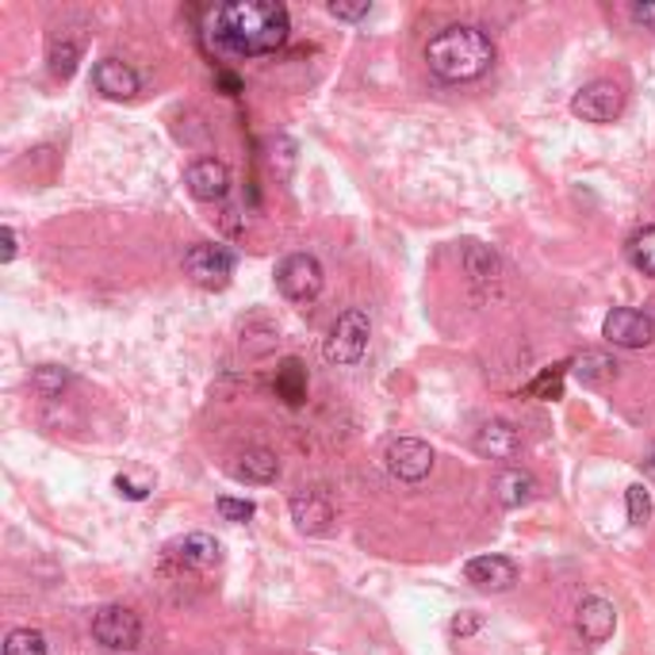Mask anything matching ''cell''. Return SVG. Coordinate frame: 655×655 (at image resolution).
I'll list each match as a JSON object with an SVG mask.
<instances>
[{
  "instance_id": "obj_1",
  "label": "cell",
  "mask_w": 655,
  "mask_h": 655,
  "mask_svg": "<svg viewBox=\"0 0 655 655\" xmlns=\"http://www.w3.org/2000/svg\"><path fill=\"white\" fill-rule=\"evenodd\" d=\"M203 42L227 58H265L288 42L291 20L284 4L273 0H230L203 16Z\"/></svg>"
},
{
  "instance_id": "obj_2",
  "label": "cell",
  "mask_w": 655,
  "mask_h": 655,
  "mask_svg": "<svg viewBox=\"0 0 655 655\" xmlns=\"http://www.w3.org/2000/svg\"><path fill=\"white\" fill-rule=\"evenodd\" d=\"M491 62H494V42L471 24H453L426 42L429 73L449 85L476 81V77H483L491 70Z\"/></svg>"
},
{
  "instance_id": "obj_3",
  "label": "cell",
  "mask_w": 655,
  "mask_h": 655,
  "mask_svg": "<svg viewBox=\"0 0 655 655\" xmlns=\"http://www.w3.org/2000/svg\"><path fill=\"white\" fill-rule=\"evenodd\" d=\"M326 273L318 265V257L311 253H288V257L276 265V288H280L284 300L291 303H311L323 291Z\"/></svg>"
},
{
  "instance_id": "obj_4",
  "label": "cell",
  "mask_w": 655,
  "mask_h": 655,
  "mask_svg": "<svg viewBox=\"0 0 655 655\" xmlns=\"http://www.w3.org/2000/svg\"><path fill=\"white\" fill-rule=\"evenodd\" d=\"M368 333H373V326H368V315L364 311H345V315L333 323L330 338H326L323 353L330 364H356L364 356V349H368Z\"/></svg>"
},
{
  "instance_id": "obj_5",
  "label": "cell",
  "mask_w": 655,
  "mask_h": 655,
  "mask_svg": "<svg viewBox=\"0 0 655 655\" xmlns=\"http://www.w3.org/2000/svg\"><path fill=\"white\" fill-rule=\"evenodd\" d=\"M92 640L104 644L108 652H135L142 640V621L127 606H104L92 617Z\"/></svg>"
},
{
  "instance_id": "obj_6",
  "label": "cell",
  "mask_w": 655,
  "mask_h": 655,
  "mask_svg": "<svg viewBox=\"0 0 655 655\" xmlns=\"http://www.w3.org/2000/svg\"><path fill=\"white\" fill-rule=\"evenodd\" d=\"M235 265H238L235 253L215 242H196L192 250L185 253V273L192 276L200 288H227V280L235 276Z\"/></svg>"
},
{
  "instance_id": "obj_7",
  "label": "cell",
  "mask_w": 655,
  "mask_h": 655,
  "mask_svg": "<svg viewBox=\"0 0 655 655\" xmlns=\"http://www.w3.org/2000/svg\"><path fill=\"white\" fill-rule=\"evenodd\" d=\"M571 112L579 115V119H587V123H614L617 115L625 112V89L617 81L599 77V81L582 85V89L575 92Z\"/></svg>"
},
{
  "instance_id": "obj_8",
  "label": "cell",
  "mask_w": 655,
  "mask_h": 655,
  "mask_svg": "<svg viewBox=\"0 0 655 655\" xmlns=\"http://www.w3.org/2000/svg\"><path fill=\"white\" fill-rule=\"evenodd\" d=\"M602 338L617 349H644V345H652V338H655V323L647 311L614 307L606 318H602Z\"/></svg>"
},
{
  "instance_id": "obj_9",
  "label": "cell",
  "mask_w": 655,
  "mask_h": 655,
  "mask_svg": "<svg viewBox=\"0 0 655 655\" xmlns=\"http://www.w3.org/2000/svg\"><path fill=\"white\" fill-rule=\"evenodd\" d=\"M388 471L403 483H421L433 471V449L418 437H399L388 445Z\"/></svg>"
},
{
  "instance_id": "obj_10",
  "label": "cell",
  "mask_w": 655,
  "mask_h": 655,
  "mask_svg": "<svg viewBox=\"0 0 655 655\" xmlns=\"http://www.w3.org/2000/svg\"><path fill=\"white\" fill-rule=\"evenodd\" d=\"M185 185L200 203H215L230 192V169L218 158H196L185 169Z\"/></svg>"
},
{
  "instance_id": "obj_11",
  "label": "cell",
  "mask_w": 655,
  "mask_h": 655,
  "mask_svg": "<svg viewBox=\"0 0 655 655\" xmlns=\"http://www.w3.org/2000/svg\"><path fill=\"white\" fill-rule=\"evenodd\" d=\"M464 579H468L476 591L502 594L518 582V564L509 556H476V559H468V567H464Z\"/></svg>"
},
{
  "instance_id": "obj_12",
  "label": "cell",
  "mask_w": 655,
  "mask_h": 655,
  "mask_svg": "<svg viewBox=\"0 0 655 655\" xmlns=\"http://www.w3.org/2000/svg\"><path fill=\"white\" fill-rule=\"evenodd\" d=\"M291 521L300 533H311V537H323L330 533V521H333V502L326 491H300L291 499Z\"/></svg>"
},
{
  "instance_id": "obj_13",
  "label": "cell",
  "mask_w": 655,
  "mask_h": 655,
  "mask_svg": "<svg viewBox=\"0 0 655 655\" xmlns=\"http://www.w3.org/2000/svg\"><path fill=\"white\" fill-rule=\"evenodd\" d=\"M575 625H579L582 640H591V644H602V640H609V637H614V629H617L614 602L599 599V594H594V599H582L579 609H575Z\"/></svg>"
},
{
  "instance_id": "obj_14",
  "label": "cell",
  "mask_w": 655,
  "mask_h": 655,
  "mask_svg": "<svg viewBox=\"0 0 655 655\" xmlns=\"http://www.w3.org/2000/svg\"><path fill=\"white\" fill-rule=\"evenodd\" d=\"M92 85L108 100H130L138 92V73L119 58H104V62L92 65Z\"/></svg>"
},
{
  "instance_id": "obj_15",
  "label": "cell",
  "mask_w": 655,
  "mask_h": 655,
  "mask_svg": "<svg viewBox=\"0 0 655 655\" xmlns=\"http://www.w3.org/2000/svg\"><path fill=\"white\" fill-rule=\"evenodd\" d=\"M476 449L491 461H514L521 453V433L509 421H487L476 433Z\"/></svg>"
},
{
  "instance_id": "obj_16",
  "label": "cell",
  "mask_w": 655,
  "mask_h": 655,
  "mask_svg": "<svg viewBox=\"0 0 655 655\" xmlns=\"http://www.w3.org/2000/svg\"><path fill=\"white\" fill-rule=\"evenodd\" d=\"M494 494H499V502L506 509H518L537 494V479L526 468H502L494 476Z\"/></svg>"
},
{
  "instance_id": "obj_17",
  "label": "cell",
  "mask_w": 655,
  "mask_h": 655,
  "mask_svg": "<svg viewBox=\"0 0 655 655\" xmlns=\"http://www.w3.org/2000/svg\"><path fill=\"white\" fill-rule=\"evenodd\" d=\"M235 476L242 479V483H273V479L280 476V461H276V453H268V449H245L235 464Z\"/></svg>"
},
{
  "instance_id": "obj_18",
  "label": "cell",
  "mask_w": 655,
  "mask_h": 655,
  "mask_svg": "<svg viewBox=\"0 0 655 655\" xmlns=\"http://www.w3.org/2000/svg\"><path fill=\"white\" fill-rule=\"evenodd\" d=\"M276 395L288 406H303V399H307V368H303V361L288 356V361L276 368Z\"/></svg>"
},
{
  "instance_id": "obj_19",
  "label": "cell",
  "mask_w": 655,
  "mask_h": 655,
  "mask_svg": "<svg viewBox=\"0 0 655 655\" xmlns=\"http://www.w3.org/2000/svg\"><path fill=\"white\" fill-rule=\"evenodd\" d=\"M571 373L582 388H599V383H609L617 376V361L606 353H582V356H575Z\"/></svg>"
},
{
  "instance_id": "obj_20",
  "label": "cell",
  "mask_w": 655,
  "mask_h": 655,
  "mask_svg": "<svg viewBox=\"0 0 655 655\" xmlns=\"http://www.w3.org/2000/svg\"><path fill=\"white\" fill-rule=\"evenodd\" d=\"M218 541L215 537H207V533H192V537H185L180 541V552L177 556L185 559L188 567H215L218 564Z\"/></svg>"
},
{
  "instance_id": "obj_21",
  "label": "cell",
  "mask_w": 655,
  "mask_h": 655,
  "mask_svg": "<svg viewBox=\"0 0 655 655\" xmlns=\"http://www.w3.org/2000/svg\"><path fill=\"white\" fill-rule=\"evenodd\" d=\"M77 62H81V42H70L62 32V39H50V73L54 77H73V70H77Z\"/></svg>"
},
{
  "instance_id": "obj_22",
  "label": "cell",
  "mask_w": 655,
  "mask_h": 655,
  "mask_svg": "<svg viewBox=\"0 0 655 655\" xmlns=\"http://www.w3.org/2000/svg\"><path fill=\"white\" fill-rule=\"evenodd\" d=\"M464 268H468L471 280H491V276H499V257L487 245L468 242L464 245Z\"/></svg>"
},
{
  "instance_id": "obj_23",
  "label": "cell",
  "mask_w": 655,
  "mask_h": 655,
  "mask_svg": "<svg viewBox=\"0 0 655 655\" xmlns=\"http://www.w3.org/2000/svg\"><path fill=\"white\" fill-rule=\"evenodd\" d=\"M629 261L644 276H655V227H644L629 238Z\"/></svg>"
},
{
  "instance_id": "obj_24",
  "label": "cell",
  "mask_w": 655,
  "mask_h": 655,
  "mask_svg": "<svg viewBox=\"0 0 655 655\" xmlns=\"http://www.w3.org/2000/svg\"><path fill=\"white\" fill-rule=\"evenodd\" d=\"M4 655H47V637L39 629H12L4 637Z\"/></svg>"
},
{
  "instance_id": "obj_25",
  "label": "cell",
  "mask_w": 655,
  "mask_h": 655,
  "mask_svg": "<svg viewBox=\"0 0 655 655\" xmlns=\"http://www.w3.org/2000/svg\"><path fill=\"white\" fill-rule=\"evenodd\" d=\"M564 376H567V364H552V368H544V373L529 383L526 395H533V399H564Z\"/></svg>"
},
{
  "instance_id": "obj_26",
  "label": "cell",
  "mask_w": 655,
  "mask_h": 655,
  "mask_svg": "<svg viewBox=\"0 0 655 655\" xmlns=\"http://www.w3.org/2000/svg\"><path fill=\"white\" fill-rule=\"evenodd\" d=\"M215 509H218V518L223 521H238V526L257 514V506H253L250 499H230V494H223V499L215 502Z\"/></svg>"
},
{
  "instance_id": "obj_27",
  "label": "cell",
  "mask_w": 655,
  "mask_h": 655,
  "mask_svg": "<svg viewBox=\"0 0 655 655\" xmlns=\"http://www.w3.org/2000/svg\"><path fill=\"white\" fill-rule=\"evenodd\" d=\"M625 502H629V521H632V526H644L647 514H652V499H647L644 483H632L629 491H625Z\"/></svg>"
},
{
  "instance_id": "obj_28",
  "label": "cell",
  "mask_w": 655,
  "mask_h": 655,
  "mask_svg": "<svg viewBox=\"0 0 655 655\" xmlns=\"http://www.w3.org/2000/svg\"><path fill=\"white\" fill-rule=\"evenodd\" d=\"M70 380V376L58 368V364H42L39 373H35V388L47 391V395H54V391H62V383Z\"/></svg>"
},
{
  "instance_id": "obj_29",
  "label": "cell",
  "mask_w": 655,
  "mask_h": 655,
  "mask_svg": "<svg viewBox=\"0 0 655 655\" xmlns=\"http://www.w3.org/2000/svg\"><path fill=\"white\" fill-rule=\"evenodd\" d=\"M115 491H119L123 499H130V502H142L146 494L154 491V487H150V479H146V483H138V479H130V476H115Z\"/></svg>"
},
{
  "instance_id": "obj_30",
  "label": "cell",
  "mask_w": 655,
  "mask_h": 655,
  "mask_svg": "<svg viewBox=\"0 0 655 655\" xmlns=\"http://www.w3.org/2000/svg\"><path fill=\"white\" fill-rule=\"evenodd\" d=\"M215 89L227 92V97H242L245 85H242V77H238L235 70H215Z\"/></svg>"
},
{
  "instance_id": "obj_31",
  "label": "cell",
  "mask_w": 655,
  "mask_h": 655,
  "mask_svg": "<svg viewBox=\"0 0 655 655\" xmlns=\"http://www.w3.org/2000/svg\"><path fill=\"white\" fill-rule=\"evenodd\" d=\"M479 625H483V617L479 614H456L453 625H449V632L464 640V637H471V632H479Z\"/></svg>"
},
{
  "instance_id": "obj_32",
  "label": "cell",
  "mask_w": 655,
  "mask_h": 655,
  "mask_svg": "<svg viewBox=\"0 0 655 655\" xmlns=\"http://www.w3.org/2000/svg\"><path fill=\"white\" fill-rule=\"evenodd\" d=\"M330 16H338V20H361V16H368V0H361V4H338V0H333Z\"/></svg>"
},
{
  "instance_id": "obj_33",
  "label": "cell",
  "mask_w": 655,
  "mask_h": 655,
  "mask_svg": "<svg viewBox=\"0 0 655 655\" xmlns=\"http://www.w3.org/2000/svg\"><path fill=\"white\" fill-rule=\"evenodd\" d=\"M0 242H4V250H0V261H4V265H9L12 257H16V250H20V238H16V230L12 227H0Z\"/></svg>"
},
{
  "instance_id": "obj_34",
  "label": "cell",
  "mask_w": 655,
  "mask_h": 655,
  "mask_svg": "<svg viewBox=\"0 0 655 655\" xmlns=\"http://www.w3.org/2000/svg\"><path fill=\"white\" fill-rule=\"evenodd\" d=\"M632 20L655 32V0H644V4H632Z\"/></svg>"
},
{
  "instance_id": "obj_35",
  "label": "cell",
  "mask_w": 655,
  "mask_h": 655,
  "mask_svg": "<svg viewBox=\"0 0 655 655\" xmlns=\"http://www.w3.org/2000/svg\"><path fill=\"white\" fill-rule=\"evenodd\" d=\"M644 471H647V476L655 479V445L647 449V456H644Z\"/></svg>"
}]
</instances>
